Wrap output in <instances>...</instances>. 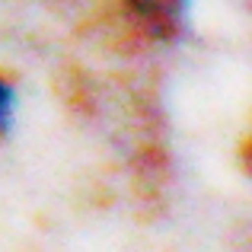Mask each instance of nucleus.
Instances as JSON below:
<instances>
[{
	"label": "nucleus",
	"mask_w": 252,
	"mask_h": 252,
	"mask_svg": "<svg viewBox=\"0 0 252 252\" xmlns=\"http://www.w3.org/2000/svg\"><path fill=\"white\" fill-rule=\"evenodd\" d=\"M13 122H16V86L0 74V134H6Z\"/></svg>",
	"instance_id": "f257e3e1"
}]
</instances>
